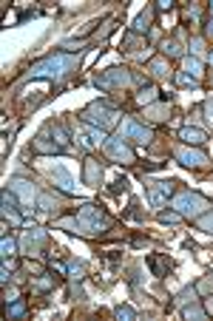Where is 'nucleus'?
Masks as SVG:
<instances>
[{
  "label": "nucleus",
  "instance_id": "1",
  "mask_svg": "<svg viewBox=\"0 0 213 321\" xmlns=\"http://www.w3.org/2000/svg\"><path fill=\"white\" fill-rule=\"evenodd\" d=\"M77 68V57L71 54H51L28 68V77H46V80H63Z\"/></svg>",
  "mask_w": 213,
  "mask_h": 321
},
{
  "label": "nucleus",
  "instance_id": "2",
  "mask_svg": "<svg viewBox=\"0 0 213 321\" xmlns=\"http://www.w3.org/2000/svg\"><path fill=\"white\" fill-rule=\"evenodd\" d=\"M77 219L83 222V236H94V233H105L111 228V219H108L97 205H83L80 207Z\"/></svg>",
  "mask_w": 213,
  "mask_h": 321
},
{
  "label": "nucleus",
  "instance_id": "3",
  "mask_svg": "<svg viewBox=\"0 0 213 321\" xmlns=\"http://www.w3.org/2000/svg\"><path fill=\"white\" fill-rule=\"evenodd\" d=\"M173 210L182 216H188V219H199V216L205 213L207 207V199H202V196H196V193H179L176 199H173Z\"/></svg>",
  "mask_w": 213,
  "mask_h": 321
},
{
  "label": "nucleus",
  "instance_id": "4",
  "mask_svg": "<svg viewBox=\"0 0 213 321\" xmlns=\"http://www.w3.org/2000/svg\"><path fill=\"white\" fill-rule=\"evenodd\" d=\"M117 111H114V108H108L105 102H91V105L85 108L83 111V120L85 122H91V125H97V128H111L114 122H117Z\"/></svg>",
  "mask_w": 213,
  "mask_h": 321
},
{
  "label": "nucleus",
  "instance_id": "5",
  "mask_svg": "<svg viewBox=\"0 0 213 321\" xmlns=\"http://www.w3.org/2000/svg\"><path fill=\"white\" fill-rule=\"evenodd\" d=\"M128 80H131V74L125 68H108V72L97 74V86L99 88H125Z\"/></svg>",
  "mask_w": 213,
  "mask_h": 321
},
{
  "label": "nucleus",
  "instance_id": "6",
  "mask_svg": "<svg viewBox=\"0 0 213 321\" xmlns=\"http://www.w3.org/2000/svg\"><path fill=\"white\" fill-rule=\"evenodd\" d=\"M120 134H122V139H134V142H139V145L151 142V131H148V128H142V125H139L136 120H122Z\"/></svg>",
  "mask_w": 213,
  "mask_h": 321
},
{
  "label": "nucleus",
  "instance_id": "7",
  "mask_svg": "<svg viewBox=\"0 0 213 321\" xmlns=\"http://www.w3.org/2000/svg\"><path fill=\"white\" fill-rule=\"evenodd\" d=\"M105 154L114 159V162H122V165L134 162V151L128 148L122 139H105Z\"/></svg>",
  "mask_w": 213,
  "mask_h": 321
},
{
  "label": "nucleus",
  "instance_id": "8",
  "mask_svg": "<svg viewBox=\"0 0 213 321\" xmlns=\"http://www.w3.org/2000/svg\"><path fill=\"white\" fill-rule=\"evenodd\" d=\"M176 159L182 165H188V168H205V165H207V157L202 154V151H196V148H182V145L176 148Z\"/></svg>",
  "mask_w": 213,
  "mask_h": 321
},
{
  "label": "nucleus",
  "instance_id": "9",
  "mask_svg": "<svg viewBox=\"0 0 213 321\" xmlns=\"http://www.w3.org/2000/svg\"><path fill=\"white\" fill-rule=\"evenodd\" d=\"M170 193H173V182H154V185L148 188V202L154 207H162Z\"/></svg>",
  "mask_w": 213,
  "mask_h": 321
},
{
  "label": "nucleus",
  "instance_id": "10",
  "mask_svg": "<svg viewBox=\"0 0 213 321\" xmlns=\"http://www.w3.org/2000/svg\"><path fill=\"white\" fill-rule=\"evenodd\" d=\"M51 179H54V185L60 188V191H65V193L74 191V179H71V173L65 171V165L57 162L54 168H51Z\"/></svg>",
  "mask_w": 213,
  "mask_h": 321
},
{
  "label": "nucleus",
  "instance_id": "11",
  "mask_svg": "<svg viewBox=\"0 0 213 321\" xmlns=\"http://www.w3.org/2000/svg\"><path fill=\"white\" fill-rule=\"evenodd\" d=\"M12 191L20 193L23 205H31V199H34V191H31V185H28L26 179H12Z\"/></svg>",
  "mask_w": 213,
  "mask_h": 321
},
{
  "label": "nucleus",
  "instance_id": "12",
  "mask_svg": "<svg viewBox=\"0 0 213 321\" xmlns=\"http://www.w3.org/2000/svg\"><path fill=\"white\" fill-rule=\"evenodd\" d=\"M179 139H185L188 145H202V142L207 139V136L202 134L199 128H191V125H188V128H182V131H179Z\"/></svg>",
  "mask_w": 213,
  "mask_h": 321
},
{
  "label": "nucleus",
  "instance_id": "13",
  "mask_svg": "<svg viewBox=\"0 0 213 321\" xmlns=\"http://www.w3.org/2000/svg\"><path fill=\"white\" fill-rule=\"evenodd\" d=\"M99 176H102L99 162L97 159H85V182H88V185H99Z\"/></svg>",
  "mask_w": 213,
  "mask_h": 321
},
{
  "label": "nucleus",
  "instance_id": "14",
  "mask_svg": "<svg viewBox=\"0 0 213 321\" xmlns=\"http://www.w3.org/2000/svg\"><path fill=\"white\" fill-rule=\"evenodd\" d=\"M46 242V230H28L26 236H23V244H26L28 250H34L37 244Z\"/></svg>",
  "mask_w": 213,
  "mask_h": 321
},
{
  "label": "nucleus",
  "instance_id": "15",
  "mask_svg": "<svg viewBox=\"0 0 213 321\" xmlns=\"http://www.w3.org/2000/svg\"><path fill=\"white\" fill-rule=\"evenodd\" d=\"M148 68H151V74H156V77H168L170 74V65L165 63V57H154Z\"/></svg>",
  "mask_w": 213,
  "mask_h": 321
},
{
  "label": "nucleus",
  "instance_id": "16",
  "mask_svg": "<svg viewBox=\"0 0 213 321\" xmlns=\"http://www.w3.org/2000/svg\"><path fill=\"white\" fill-rule=\"evenodd\" d=\"M34 148H37V154H54L60 145H57V142H49V136L40 134V136H37V142H34Z\"/></svg>",
  "mask_w": 213,
  "mask_h": 321
},
{
  "label": "nucleus",
  "instance_id": "17",
  "mask_svg": "<svg viewBox=\"0 0 213 321\" xmlns=\"http://www.w3.org/2000/svg\"><path fill=\"white\" fill-rule=\"evenodd\" d=\"M156 94H159V91H156L154 86L142 88V91H139V97H136V102H139V105H148V102H154V100H156Z\"/></svg>",
  "mask_w": 213,
  "mask_h": 321
},
{
  "label": "nucleus",
  "instance_id": "18",
  "mask_svg": "<svg viewBox=\"0 0 213 321\" xmlns=\"http://www.w3.org/2000/svg\"><path fill=\"white\" fill-rule=\"evenodd\" d=\"M148 117H151L154 122L168 120V105H154V108H148Z\"/></svg>",
  "mask_w": 213,
  "mask_h": 321
},
{
  "label": "nucleus",
  "instance_id": "19",
  "mask_svg": "<svg viewBox=\"0 0 213 321\" xmlns=\"http://www.w3.org/2000/svg\"><path fill=\"white\" fill-rule=\"evenodd\" d=\"M3 207H6V213H14V210H17V199H14V193L12 191H3Z\"/></svg>",
  "mask_w": 213,
  "mask_h": 321
},
{
  "label": "nucleus",
  "instance_id": "20",
  "mask_svg": "<svg viewBox=\"0 0 213 321\" xmlns=\"http://www.w3.org/2000/svg\"><path fill=\"white\" fill-rule=\"evenodd\" d=\"M196 225H199V230H205V233H210V236H213V213L199 216V219H196Z\"/></svg>",
  "mask_w": 213,
  "mask_h": 321
},
{
  "label": "nucleus",
  "instance_id": "21",
  "mask_svg": "<svg viewBox=\"0 0 213 321\" xmlns=\"http://www.w3.org/2000/svg\"><path fill=\"white\" fill-rule=\"evenodd\" d=\"M114 315H117V318H120V321H134V310H131V307H125V304H120V307H117V310H114Z\"/></svg>",
  "mask_w": 213,
  "mask_h": 321
},
{
  "label": "nucleus",
  "instance_id": "22",
  "mask_svg": "<svg viewBox=\"0 0 213 321\" xmlns=\"http://www.w3.org/2000/svg\"><path fill=\"white\" fill-rule=\"evenodd\" d=\"M179 219H182V213H176V210H165V213H159V222H162V225H176Z\"/></svg>",
  "mask_w": 213,
  "mask_h": 321
},
{
  "label": "nucleus",
  "instance_id": "23",
  "mask_svg": "<svg viewBox=\"0 0 213 321\" xmlns=\"http://www.w3.org/2000/svg\"><path fill=\"white\" fill-rule=\"evenodd\" d=\"M148 23H151V15H139V17L134 20V31H136V34L148 31Z\"/></svg>",
  "mask_w": 213,
  "mask_h": 321
},
{
  "label": "nucleus",
  "instance_id": "24",
  "mask_svg": "<svg viewBox=\"0 0 213 321\" xmlns=\"http://www.w3.org/2000/svg\"><path fill=\"white\" fill-rule=\"evenodd\" d=\"M185 68L191 72V77H193V80L202 77V65H199V60H185Z\"/></svg>",
  "mask_w": 213,
  "mask_h": 321
},
{
  "label": "nucleus",
  "instance_id": "25",
  "mask_svg": "<svg viewBox=\"0 0 213 321\" xmlns=\"http://www.w3.org/2000/svg\"><path fill=\"white\" fill-rule=\"evenodd\" d=\"M148 264H151V270H154V276H165V264H162V259L148 256Z\"/></svg>",
  "mask_w": 213,
  "mask_h": 321
},
{
  "label": "nucleus",
  "instance_id": "26",
  "mask_svg": "<svg viewBox=\"0 0 213 321\" xmlns=\"http://www.w3.org/2000/svg\"><path fill=\"white\" fill-rule=\"evenodd\" d=\"M165 57H182V46L173 43V40H170V43H165Z\"/></svg>",
  "mask_w": 213,
  "mask_h": 321
},
{
  "label": "nucleus",
  "instance_id": "27",
  "mask_svg": "<svg viewBox=\"0 0 213 321\" xmlns=\"http://www.w3.org/2000/svg\"><path fill=\"white\" fill-rule=\"evenodd\" d=\"M182 313H185V318H205L207 310H199V307H185Z\"/></svg>",
  "mask_w": 213,
  "mask_h": 321
},
{
  "label": "nucleus",
  "instance_id": "28",
  "mask_svg": "<svg viewBox=\"0 0 213 321\" xmlns=\"http://www.w3.org/2000/svg\"><path fill=\"white\" fill-rule=\"evenodd\" d=\"M26 313V304H23V299H14V304L9 307V315H14V318H17V315H23Z\"/></svg>",
  "mask_w": 213,
  "mask_h": 321
},
{
  "label": "nucleus",
  "instance_id": "29",
  "mask_svg": "<svg viewBox=\"0 0 213 321\" xmlns=\"http://www.w3.org/2000/svg\"><path fill=\"white\" fill-rule=\"evenodd\" d=\"M0 247H3V256H12V253H14V239H9V236H6V239L0 242Z\"/></svg>",
  "mask_w": 213,
  "mask_h": 321
},
{
  "label": "nucleus",
  "instance_id": "30",
  "mask_svg": "<svg viewBox=\"0 0 213 321\" xmlns=\"http://www.w3.org/2000/svg\"><path fill=\"white\" fill-rule=\"evenodd\" d=\"M205 114H207V120L213 122V97H210V100H205Z\"/></svg>",
  "mask_w": 213,
  "mask_h": 321
},
{
  "label": "nucleus",
  "instance_id": "31",
  "mask_svg": "<svg viewBox=\"0 0 213 321\" xmlns=\"http://www.w3.org/2000/svg\"><path fill=\"white\" fill-rule=\"evenodd\" d=\"M176 80H179V83H182V86H191V83H196V80H193L191 74H179Z\"/></svg>",
  "mask_w": 213,
  "mask_h": 321
},
{
  "label": "nucleus",
  "instance_id": "32",
  "mask_svg": "<svg viewBox=\"0 0 213 321\" xmlns=\"http://www.w3.org/2000/svg\"><path fill=\"white\" fill-rule=\"evenodd\" d=\"M170 9V0H159V3H156V12H168Z\"/></svg>",
  "mask_w": 213,
  "mask_h": 321
},
{
  "label": "nucleus",
  "instance_id": "33",
  "mask_svg": "<svg viewBox=\"0 0 213 321\" xmlns=\"http://www.w3.org/2000/svg\"><path fill=\"white\" fill-rule=\"evenodd\" d=\"M40 205L46 207V210H49V207H51V199H49V196H40Z\"/></svg>",
  "mask_w": 213,
  "mask_h": 321
},
{
  "label": "nucleus",
  "instance_id": "34",
  "mask_svg": "<svg viewBox=\"0 0 213 321\" xmlns=\"http://www.w3.org/2000/svg\"><path fill=\"white\" fill-rule=\"evenodd\" d=\"M205 31H207V37H210V40H213V20L207 23V29H205Z\"/></svg>",
  "mask_w": 213,
  "mask_h": 321
},
{
  "label": "nucleus",
  "instance_id": "35",
  "mask_svg": "<svg viewBox=\"0 0 213 321\" xmlns=\"http://www.w3.org/2000/svg\"><path fill=\"white\" fill-rule=\"evenodd\" d=\"M207 313H213V299H207V307H205Z\"/></svg>",
  "mask_w": 213,
  "mask_h": 321
},
{
  "label": "nucleus",
  "instance_id": "36",
  "mask_svg": "<svg viewBox=\"0 0 213 321\" xmlns=\"http://www.w3.org/2000/svg\"><path fill=\"white\" fill-rule=\"evenodd\" d=\"M207 63H210V65H213V51H210V54H207Z\"/></svg>",
  "mask_w": 213,
  "mask_h": 321
},
{
  "label": "nucleus",
  "instance_id": "37",
  "mask_svg": "<svg viewBox=\"0 0 213 321\" xmlns=\"http://www.w3.org/2000/svg\"><path fill=\"white\" fill-rule=\"evenodd\" d=\"M210 15H213V3H210Z\"/></svg>",
  "mask_w": 213,
  "mask_h": 321
}]
</instances>
